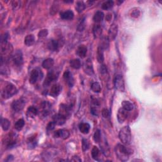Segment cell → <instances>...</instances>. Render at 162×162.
Here are the masks:
<instances>
[{
  "mask_svg": "<svg viewBox=\"0 0 162 162\" xmlns=\"http://www.w3.org/2000/svg\"><path fill=\"white\" fill-rule=\"evenodd\" d=\"M117 158L122 161H126L129 158V155L132 153V151L123 144H118L115 148Z\"/></svg>",
  "mask_w": 162,
  "mask_h": 162,
  "instance_id": "1",
  "label": "cell"
},
{
  "mask_svg": "<svg viewBox=\"0 0 162 162\" xmlns=\"http://www.w3.org/2000/svg\"><path fill=\"white\" fill-rule=\"evenodd\" d=\"M119 139L124 144H129L132 139L131 128L128 126H125L121 128L118 134Z\"/></svg>",
  "mask_w": 162,
  "mask_h": 162,
  "instance_id": "2",
  "label": "cell"
},
{
  "mask_svg": "<svg viewBox=\"0 0 162 162\" xmlns=\"http://www.w3.org/2000/svg\"><path fill=\"white\" fill-rule=\"evenodd\" d=\"M18 93V89L15 85L8 83L1 90V96L3 99H7L12 98Z\"/></svg>",
  "mask_w": 162,
  "mask_h": 162,
  "instance_id": "3",
  "label": "cell"
},
{
  "mask_svg": "<svg viewBox=\"0 0 162 162\" xmlns=\"http://www.w3.org/2000/svg\"><path fill=\"white\" fill-rule=\"evenodd\" d=\"M113 84L115 88L120 92H124L125 82L121 74H117L113 79Z\"/></svg>",
  "mask_w": 162,
  "mask_h": 162,
  "instance_id": "4",
  "label": "cell"
},
{
  "mask_svg": "<svg viewBox=\"0 0 162 162\" xmlns=\"http://www.w3.org/2000/svg\"><path fill=\"white\" fill-rule=\"evenodd\" d=\"M72 105L68 104H61L59 107V113L60 115L63 116L65 118H68L72 114Z\"/></svg>",
  "mask_w": 162,
  "mask_h": 162,
  "instance_id": "5",
  "label": "cell"
},
{
  "mask_svg": "<svg viewBox=\"0 0 162 162\" xmlns=\"http://www.w3.org/2000/svg\"><path fill=\"white\" fill-rule=\"evenodd\" d=\"M63 45V40L62 39H51L47 43V47L50 51H58Z\"/></svg>",
  "mask_w": 162,
  "mask_h": 162,
  "instance_id": "6",
  "label": "cell"
},
{
  "mask_svg": "<svg viewBox=\"0 0 162 162\" xmlns=\"http://www.w3.org/2000/svg\"><path fill=\"white\" fill-rule=\"evenodd\" d=\"M17 135L15 133H9V134L4 138V143L6 145L7 148H11L15 145L17 142Z\"/></svg>",
  "mask_w": 162,
  "mask_h": 162,
  "instance_id": "7",
  "label": "cell"
},
{
  "mask_svg": "<svg viewBox=\"0 0 162 162\" xmlns=\"http://www.w3.org/2000/svg\"><path fill=\"white\" fill-rule=\"evenodd\" d=\"M26 104V99L24 98H20L13 101L11 104L12 108L15 112H18L22 111L24 108Z\"/></svg>",
  "mask_w": 162,
  "mask_h": 162,
  "instance_id": "8",
  "label": "cell"
},
{
  "mask_svg": "<svg viewBox=\"0 0 162 162\" xmlns=\"http://www.w3.org/2000/svg\"><path fill=\"white\" fill-rule=\"evenodd\" d=\"M58 77V73L55 72V70H51L47 73L46 77L45 80V82L43 83L44 86H49V85L54 81L56 80Z\"/></svg>",
  "mask_w": 162,
  "mask_h": 162,
  "instance_id": "9",
  "label": "cell"
},
{
  "mask_svg": "<svg viewBox=\"0 0 162 162\" xmlns=\"http://www.w3.org/2000/svg\"><path fill=\"white\" fill-rule=\"evenodd\" d=\"M12 60L14 64L17 66H21L23 63V54L21 50H17L13 54L12 56Z\"/></svg>",
  "mask_w": 162,
  "mask_h": 162,
  "instance_id": "10",
  "label": "cell"
},
{
  "mask_svg": "<svg viewBox=\"0 0 162 162\" xmlns=\"http://www.w3.org/2000/svg\"><path fill=\"white\" fill-rule=\"evenodd\" d=\"M84 71L85 74H87L89 75H93L94 74V68L92 60L90 58H88L86 61L84 62V66H83Z\"/></svg>",
  "mask_w": 162,
  "mask_h": 162,
  "instance_id": "11",
  "label": "cell"
},
{
  "mask_svg": "<svg viewBox=\"0 0 162 162\" xmlns=\"http://www.w3.org/2000/svg\"><path fill=\"white\" fill-rule=\"evenodd\" d=\"M118 34V26L115 23H113L108 31V38L109 41H113L115 39Z\"/></svg>",
  "mask_w": 162,
  "mask_h": 162,
  "instance_id": "12",
  "label": "cell"
},
{
  "mask_svg": "<svg viewBox=\"0 0 162 162\" xmlns=\"http://www.w3.org/2000/svg\"><path fill=\"white\" fill-rule=\"evenodd\" d=\"M53 136L56 138H61L62 139H66L70 136V132L66 129H58L54 132Z\"/></svg>",
  "mask_w": 162,
  "mask_h": 162,
  "instance_id": "13",
  "label": "cell"
},
{
  "mask_svg": "<svg viewBox=\"0 0 162 162\" xmlns=\"http://www.w3.org/2000/svg\"><path fill=\"white\" fill-rule=\"evenodd\" d=\"M63 79L65 80V82L67 83L70 88H72L74 84V79L72 73H71L70 71L69 70L65 71L63 74Z\"/></svg>",
  "mask_w": 162,
  "mask_h": 162,
  "instance_id": "14",
  "label": "cell"
},
{
  "mask_svg": "<svg viewBox=\"0 0 162 162\" xmlns=\"http://www.w3.org/2000/svg\"><path fill=\"white\" fill-rule=\"evenodd\" d=\"M128 117V112L122 108L118 109L117 113V119L118 121L120 123H122L124 122Z\"/></svg>",
  "mask_w": 162,
  "mask_h": 162,
  "instance_id": "15",
  "label": "cell"
},
{
  "mask_svg": "<svg viewBox=\"0 0 162 162\" xmlns=\"http://www.w3.org/2000/svg\"><path fill=\"white\" fill-rule=\"evenodd\" d=\"M61 91V85L59 84H54L50 89V94L53 97H56L60 94Z\"/></svg>",
  "mask_w": 162,
  "mask_h": 162,
  "instance_id": "16",
  "label": "cell"
},
{
  "mask_svg": "<svg viewBox=\"0 0 162 162\" xmlns=\"http://www.w3.org/2000/svg\"><path fill=\"white\" fill-rule=\"evenodd\" d=\"M60 15L61 18L65 20H72L74 17V12L72 10H70V9H68V10L66 11L61 12Z\"/></svg>",
  "mask_w": 162,
  "mask_h": 162,
  "instance_id": "17",
  "label": "cell"
},
{
  "mask_svg": "<svg viewBox=\"0 0 162 162\" xmlns=\"http://www.w3.org/2000/svg\"><path fill=\"white\" fill-rule=\"evenodd\" d=\"M66 118H65L63 116L60 115V113L55 114L53 117V121L56 123V125L62 126L66 122Z\"/></svg>",
  "mask_w": 162,
  "mask_h": 162,
  "instance_id": "18",
  "label": "cell"
},
{
  "mask_svg": "<svg viewBox=\"0 0 162 162\" xmlns=\"http://www.w3.org/2000/svg\"><path fill=\"white\" fill-rule=\"evenodd\" d=\"M41 108H42L41 114L44 117H46L50 113L51 106L50 103L47 101H44L41 104Z\"/></svg>",
  "mask_w": 162,
  "mask_h": 162,
  "instance_id": "19",
  "label": "cell"
},
{
  "mask_svg": "<svg viewBox=\"0 0 162 162\" xmlns=\"http://www.w3.org/2000/svg\"><path fill=\"white\" fill-rule=\"evenodd\" d=\"M39 70L36 69H33L30 75V77H29V82L31 84H34L37 81L38 78H39Z\"/></svg>",
  "mask_w": 162,
  "mask_h": 162,
  "instance_id": "20",
  "label": "cell"
},
{
  "mask_svg": "<svg viewBox=\"0 0 162 162\" xmlns=\"http://www.w3.org/2000/svg\"><path fill=\"white\" fill-rule=\"evenodd\" d=\"M39 113V111L34 106H30L27 109V116L30 118H34Z\"/></svg>",
  "mask_w": 162,
  "mask_h": 162,
  "instance_id": "21",
  "label": "cell"
},
{
  "mask_svg": "<svg viewBox=\"0 0 162 162\" xmlns=\"http://www.w3.org/2000/svg\"><path fill=\"white\" fill-rule=\"evenodd\" d=\"M88 49L87 47L84 45H80L78 47V48L76 51V54H77L80 58H84L87 55Z\"/></svg>",
  "mask_w": 162,
  "mask_h": 162,
  "instance_id": "22",
  "label": "cell"
},
{
  "mask_svg": "<svg viewBox=\"0 0 162 162\" xmlns=\"http://www.w3.org/2000/svg\"><path fill=\"white\" fill-rule=\"evenodd\" d=\"M27 143L28 147H29L30 149L34 148L37 144L36 134H34L28 137L27 141Z\"/></svg>",
  "mask_w": 162,
  "mask_h": 162,
  "instance_id": "23",
  "label": "cell"
},
{
  "mask_svg": "<svg viewBox=\"0 0 162 162\" xmlns=\"http://www.w3.org/2000/svg\"><path fill=\"white\" fill-rule=\"evenodd\" d=\"M90 126L89 125V123L87 122H82L80 123L79 126V128L80 132L84 134H88L90 131Z\"/></svg>",
  "mask_w": 162,
  "mask_h": 162,
  "instance_id": "24",
  "label": "cell"
},
{
  "mask_svg": "<svg viewBox=\"0 0 162 162\" xmlns=\"http://www.w3.org/2000/svg\"><path fill=\"white\" fill-rule=\"evenodd\" d=\"M54 60L51 58H48L46 60H45L43 61H42V66L45 69H50L52 66L54 65Z\"/></svg>",
  "mask_w": 162,
  "mask_h": 162,
  "instance_id": "25",
  "label": "cell"
},
{
  "mask_svg": "<svg viewBox=\"0 0 162 162\" xmlns=\"http://www.w3.org/2000/svg\"><path fill=\"white\" fill-rule=\"evenodd\" d=\"M93 32L94 38H98L102 34V27L99 24L94 25L93 28Z\"/></svg>",
  "mask_w": 162,
  "mask_h": 162,
  "instance_id": "26",
  "label": "cell"
},
{
  "mask_svg": "<svg viewBox=\"0 0 162 162\" xmlns=\"http://www.w3.org/2000/svg\"><path fill=\"white\" fill-rule=\"evenodd\" d=\"M104 17V15L103 12L98 11L94 14V15L93 17V20L95 23H99L103 21Z\"/></svg>",
  "mask_w": 162,
  "mask_h": 162,
  "instance_id": "27",
  "label": "cell"
},
{
  "mask_svg": "<svg viewBox=\"0 0 162 162\" xmlns=\"http://www.w3.org/2000/svg\"><path fill=\"white\" fill-rule=\"evenodd\" d=\"M35 43V37L33 34L27 35L24 39V44L27 46H31Z\"/></svg>",
  "mask_w": 162,
  "mask_h": 162,
  "instance_id": "28",
  "label": "cell"
},
{
  "mask_svg": "<svg viewBox=\"0 0 162 162\" xmlns=\"http://www.w3.org/2000/svg\"><path fill=\"white\" fill-rule=\"evenodd\" d=\"M122 108L127 112L132 111L134 109V104L129 101H123L122 103Z\"/></svg>",
  "mask_w": 162,
  "mask_h": 162,
  "instance_id": "29",
  "label": "cell"
},
{
  "mask_svg": "<svg viewBox=\"0 0 162 162\" xmlns=\"http://www.w3.org/2000/svg\"><path fill=\"white\" fill-rule=\"evenodd\" d=\"M109 40L108 39V37H103L101 40V42H100L99 47H101L103 50H107L109 47Z\"/></svg>",
  "mask_w": 162,
  "mask_h": 162,
  "instance_id": "30",
  "label": "cell"
},
{
  "mask_svg": "<svg viewBox=\"0 0 162 162\" xmlns=\"http://www.w3.org/2000/svg\"><path fill=\"white\" fill-rule=\"evenodd\" d=\"M97 60L99 63H103L104 61V50L99 46L97 51Z\"/></svg>",
  "mask_w": 162,
  "mask_h": 162,
  "instance_id": "31",
  "label": "cell"
},
{
  "mask_svg": "<svg viewBox=\"0 0 162 162\" xmlns=\"http://www.w3.org/2000/svg\"><path fill=\"white\" fill-rule=\"evenodd\" d=\"M1 125L4 131H7L10 127V122L7 118H1Z\"/></svg>",
  "mask_w": 162,
  "mask_h": 162,
  "instance_id": "32",
  "label": "cell"
},
{
  "mask_svg": "<svg viewBox=\"0 0 162 162\" xmlns=\"http://www.w3.org/2000/svg\"><path fill=\"white\" fill-rule=\"evenodd\" d=\"M24 126H25L24 120H23V119H22V118H20L16 122L15 125H14V127H15V128L17 131H20L23 128Z\"/></svg>",
  "mask_w": 162,
  "mask_h": 162,
  "instance_id": "33",
  "label": "cell"
},
{
  "mask_svg": "<svg viewBox=\"0 0 162 162\" xmlns=\"http://www.w3.org/2000/svg\"><path fill=\"white\" fill-rule=\"evenodd\" d=\"M70 65L71 67H72L74 69H79L81 67V63L80 60L79 59H73L70 60Z\"/></svg>",
  "mask_w": 162,
  "mask_h": 162,
  "instance_id": "34",
  "label": "cell"
},
{
  "mask_svg": "<svg viewBox=\"0 0 162 162\" xmlns=\"http://www.w3.org/2000/svg\"><path fill=\"white\" fill-rule=\"evenodd\" d=\"M114 2L113 1H111V0H109V1H104L101 4V8L103 9H104V10H108V9L112 8Z\"/></svg>",
  "mask_w": 162,
  "mask_h": 162,
  "instance_id": "35",
  "label": "cell"
},
{
  "mask_svg": "<svg viewBox=\"0 0 162 162\" xmlns=\"http://www.w3.org/2000/svg\"><path fill=\"white\" fill-rule=\"evenodd\" d=\"M85 8V4L83 1H78L76 2L75 4V9L79 13L82 12Z\"/></svg>",
  "mask_w": 162,
  "mask_h": 162,
  "instance_id": "36",
  "label": "cell"
},
{
  "mask_svg": "<svg viewBox=\"0 0 162 162\" xmlns=\"http://www.w3.org/2000/svg\"><path fill=\"white\" fill-rule=\"evenodd\" d=\"M90 89L93 90L94 93H100L101 90V85L98 82H94L91 84V87H90Z\"/></svg>",
  "mask_w": 162,
  "mask_h": 162,
  "instance_id": "37",
  "label": "cell"
},
{
  "mask_svg": "<svg viewBox=\"0 0 162 162\" xmlns=\"http://www.w3.org/2000/svg\"><path fill=\"white\" fill-rule=\"evenodd\" d=\"M99 149L98 148V147L96 146H94L93 147L92 149V151H91V156H92V158L95 160H97L98 161V158H99Z\"/></svg>",
  "mask_w": 162,
  "mask_h": 162,
  "instance_id": "38",
  "label": "cell"
},
{
  "mask_svg": "<svg viewBox=\"0 0 162 162\" xmlns=\"http://www.w3.org/2000/svg\"><path fill=\"white\" fill-rule=\"evenodd\" d=\"M93 139L95 142H96V143H98V142H99L100 140H101V131H100L99 129H98L97 131H96V132H95L93 136Z\"/></svg>",
  "mask_w": 162,
  "mask_h": 162,
  "instance_id": "39",
  "label": "cell"
},
{
  "mask_svg": "<svg viewBox=\"0 0 162 162\" xmlns=\"http://www.w3.org/2000/svg\"><path fill=\"white\" fill-rule=\"evenodd\" d=\"M90 147V143L88 139H83L82 142V148L84 151H85L89 150Z\"/></svg>",
  "mask_w": 162,
  "mask_h": 162,
  "instance_id": "40",
  "label": "cell"
},
{
  "mask_svg": "<svg viewBox=\"0 0 162 162\" xmlns=\"http://www.w3.org/2000/svg\"><path fill=\"white\" fill-rule=\"evenodd\" d=\"M48 34V31L47 29H42L38 33V37L39 39H44Z\"/></svg>",
  "mask_w": 162,
  "mask_h": 162,
  "instance_id": "41",
  "label": "cell"
},
{
  "mask_svg": "<svg viewBox=\"0 0 162 162\" xmlns=\"http://www.w3.org/2000/svg\"><path fill=\"white\" fill-rule=\"evenodd\" d=\"M55 126H56V123L53 121L50 122L47 126V127H46L47 131H52L53 130H54L55 128Z\"/></svg>",
  "mask_w": 162,
  "mask_h": 162,
  "instance_id": "42",
  "label": "cell"
},
{
  "mask_svg": "<svg viewBox=\"0 0 162 162\" xmlns=\"http://www.w3.org/2000/svg\"><path fill=\"white\" fill-rule=\"evenodd\" d=\"M140 15V11L139 10V9L138 8H134L133 9L132 13H131V16L132 17L134 18H137L139 17Z\"/></svg>",
  "mask_w": 162,
  "mask_h": 162,
  "instance_id": "43",
  "label": "cell"
},
{
  "mask_svg": "<svg viewBox=\"0 0 162 162\" xmlns=\"http://www.w3.org/2000/svg\"><path fill=\"white\" fill-rule=\"evenodd\" d=\"M100 73L101 74H105L107 73V67L105 65H101L99 68Z\"/></svg>",
  "mask_w": 162,
  "mask_h": 162,
  "instance_id": "44",
  "label": "cell"
},
{
  "mask_svg": "<svg viewBox=\"0 0 162 162\" xmlns=\"http://www.w3.org/2000/svg\"><path fill=\"white\" fill-rule=\"evenodd\" d=\"M102 115H103V117L104 118H108V117H109V111L107 109H106V108L103 109V110H102Z\"/></svg>",
  "mask_w": 162,
  "mask_h": 162,
  "instance_id": "45",
  "label": "cell"
},
{
  "mask_svg": "<svg viewBox=\"0 0 162 162\" xmlns=\"http://www.w3.org/2000/svg\"><path fill=\"white\" fill-rule=\"evenodd\" d=\"M85 28V23H84V21H82L80 23V24L78 26V27H77V30L79 31H82Z\"/></svg>",
  "mask_w": 162,
  "mask_h": 162,
  "instance_id": "46",
  "label": "cell"
},
{
  "mask_svg": "<svg viewBox=\"0 0 162 162\" xmlns=\"http://www.w3.org/2000/svg\"><path fill=\"white\" fill-rule=\"evenodd\" d=\"M72 161H81L82 160H81V159L79 158V157L78 156H74L73 157V159L72 160H71Z\"/></svg>",
  "mask_w": 162,
  "mask_h": 162,
  "instance_id": "47",
  "label": "cell"
},
{
  "mask_svg": "<svg viewBox=\"0 0 162 162\" xmlns=\"http://www.w3.org/2000/svg\"><path fill=\"white\" fill-rule=\"evenodd\" d=\"M112 14H109V13H108V15H107V17H106V20H107V21H109V20H110V19L112 18Z\"/></svg>",
  "mask_w": 162,
  "mask_h": 162,
  "instance_id": "48",
  "label": "cell"
}]
</instances>
